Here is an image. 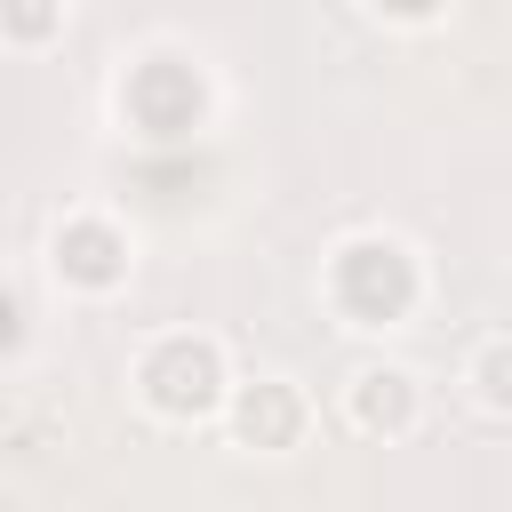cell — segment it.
<instances>
[{
  "label": "cell",
  "mask_w": 512,
  "mask_h": 512,
  "mask_svg": "<svg viewBox=\"0 0 512 512\" xmlns=\"http://www.w3.org/2000/svg\"><path fill=\"white\" fill-rule=\"evenodd\" d=\"M312 296L344 336L384 352V336H400V328H416L432 312V256L392 224H360V232L328 240Z\"/></svg>",
  "instance_id": "obj_1"
},
{
  "label": "cell",
  "mask_w": 512,
  "mask_h": 512,
  "mask_svg": "<svg viewBox=\"0 0 512 512\" xmlns=\"http://www.w3.org/2000/svg\"><path fill=\"white\" fill-rule=\"evenodd\" d=\"M232 392H240V368L216 328H152L128 352V400L160 432H224Z\"/></svg>",
  "instance_id": "obj_2"
},
{
  "label": "cell",
  "mask_w": 512,
  "mask_h": 512,
  "mask_svg": "<svg viewBox=\"0 0 512 512\" xmlns=\"http://www.w3.org/2000/svg\"><path fill=\"white\" fill-rule=\"evenodd\" d=\"M40 280L64 304H120L136 280V224L104 200H64L40 232Z\"/></svg>",
  "instance_id": "obj_3"
},
{
  "label": "cell",
  "mask_w": 512,
  "mask_h": 512,
  "mask_svg": "<svg viewBox=\"0 0 512 512\" xmlns=\"http://www.w3.org/2000/svg\"><path fill=\"white\" fill-rule=\"evenodd\" d=\"M336 424L368 448H400L432 424V376L400 352H360L336 376Z\"/></svg>",
  "instance_id": "obj_4"
},
{
  "label": "cell",
  "mask_w": 512,
  "mask_h": 512,
  "mask_svg": "<svg viewBox=\"0 0 512 512\" xmlns=\"http://www.w3.org/2000/svg\"><path fill=\"white\" fill-rule=\"evenodd\" d=\"M312 424H320V400H312L304 376H288V368L240 376V392H232V408H224V440L248 448V456H296V448L312 440Z\"/></svg>",
  "instance_id": "obj_5"
},
{
  "label": "cell",
  "mask_w": 512,
  "mask_h": 512,
  "mask_svg": "<svg viewBox=\"0 0 512 512\" xmlns=\"http://www.w3.org/2000/svg\"><path fill=\"white\" fill-rule=\"evenodd\" d=\"M456 392H464V408H472L480 424H512V328H496V336H480V344L464 352Z\"/></svg>",
  "instance_id": "obj_6"
},
{
  "label": "cell",
  "mask_w": 512,
  "mask_h": 512,
  "mask_svg": "<svg viewBox=\"0 0 512 512\" xmlns=\"http://www.w3.org/2000/svg\"><path fill=\"white\" fill-rule=\"evenodd\" d=\"M64 32H72V8H64V0H8V8H0V48H16V56L48 48V40H64Z\"/></svg>",
  "instance_id": "obj_7"
}]
</instances>
